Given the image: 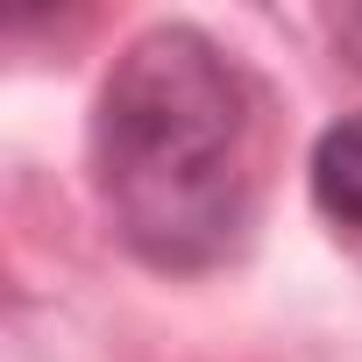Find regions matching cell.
<instances>
[{"label":"cell","instance_id":"obj_1","mask_svg":"<svg viewBox=\"0 0 362 362\" xmlns=\"http://www.w3.org/2000/svg\"><path fill=\"white\" fill-rule=\"evenodd\" d=\"M93 177L135 256L156 270L221 263L256 214V93L192 22L121 50L93 114Z\"/></svg>","mask_w":362,"mask_h":362},{"label":"cell","instance_id":"obj_2","mask_svg":"<svg viewBox=\"0 0 362 362\" xmlns=\"http://www.w3.org/2000/svg\"><path fill=\"white\" fill-rule=\"evenodd\" d=\"M313 199L341 228H362V114H341L313 142Z\"/></svg>","mask_w":362,"mask_h":362}]
</instances>
